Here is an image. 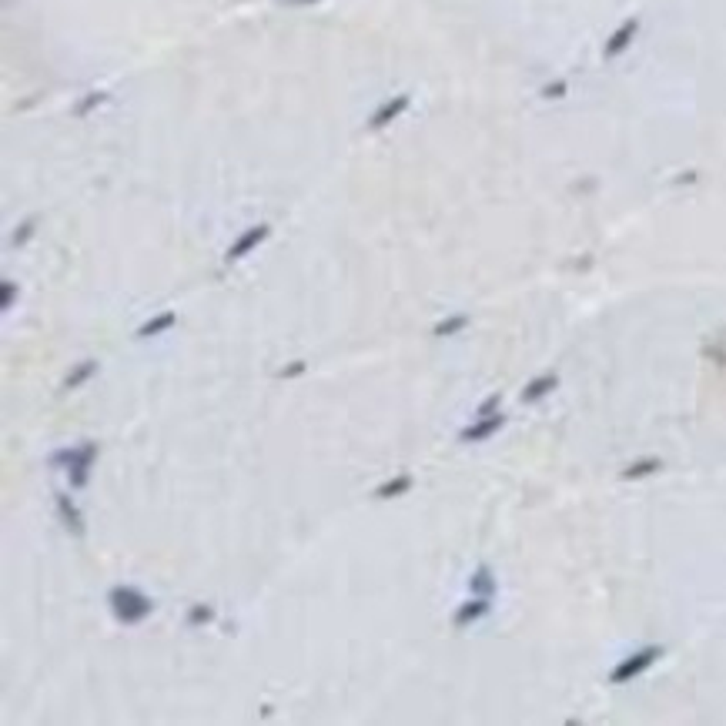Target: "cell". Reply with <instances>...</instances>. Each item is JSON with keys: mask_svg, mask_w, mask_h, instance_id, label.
<instances>
[{"mask_svg": "<svg viewBox=\"0 0 726 726\" xmlns=\"http://www.w3.org/2000/svg\"><path fill=\"white\" fill-rule=\"evenodd\" d=\"M107 602H111L114 620L124 622V626H137V622H144L151 613H155V599L144 596V593L134 589V586H114V589L107 593Z\"/></svg>", "mask_w": 726, "mask_h": 726, "instance_id": "1", "label": "cell"}, {"mask_svg": "<svg viewBox=\"0 0 726 726\" xmlns=\"http://www.w3.org/2000/svg\"><path fill=\"white\" fill-rule=\"evenodd\" d=\"M54 466H64L71 475V489H84L91 479V468L98 462V442H80L78 449H64L51 455Z\"/></svg>", "mask_w": 726, "mask_h": 726, "instance_id": "2", "label": "cell"}, {"mask_svg": "<svg viewBox=\"0 0 726 726\" xmlns=\"http://www.w3.org/2000/svg\"><path fill=\"white\" fill-rule=\"evenodd\" d=\"M663 656V646H643V649H636L633 656H626L620 666L609 673V683H616V686H622V683H633L639 673H646L649 666L656 663Z\"/></svg>", "mask_w": 726, "mask_h": 726, "instance_id": "3", "label": "cell"}, {"mask_svg": "<svg viewBox=\"0 0 726 726\" xmlns=\"http://www.w3.org/2000/svg\"><path fill=\"white\" fill-rule=\"evenodd\" d=\"M271 234V225L268 221H261V225H251L245 234H238V241H234L231 248H228V255H225V261L231 264V261H241V258H248L255 248H258L261 241Z\"/></svg>", "mask_w": 726, "mask_h": 726, "instance_id": "4", "label": "cell"}, {"mask_svg": "<svg viewBox=\"0 0 726 726\" xmlns=\"http://www.w3.org/2000/svg\"><path fill=\"white\" fill-rule=\"evenodd\" d=\"M502 425H506V415H502V412L475 415V422H472L468 429H462V435H459V439H462V442H486V439H492Z\"/></svg>", "mask_w": 726, "mask_h": 726, "instance_id": "5", "label": "cell"}, {"mask_svg": "<svg viewBox=\"0 0 726 726\" xmlns=\"http://www.w3.org/2000/svg\"><path fill=\"white\" fill-rule=\"evenodd\" d=\"M489 609H492V596H472V599H466V602L455 609L452 622H455L459 629H468L472 622H479L482 616H489Z\"/></svg>", "mask_w": 726, "mask_h": 726, "instance_id": "6", "label": "cell"}, {"mask_svg": "<svg viewBox=\"0 0 726 726\" xmlns=\"http://www.w3.org/2000/svg\"><path fill=\"white\" fill-rule=\"evenodd\" d=\"M409 104H412V98H409V94H395L392 101H385L382 107H378V111H375V114H372L368 128H372V131L389 128L395 117H402V114H405V107H409Z\"/></svg>", "mask_w": 726, "mask_h": 726, "instance_id": "7", "label": "cell"}, {"mask_svg": "<svg viewBox=\"0 0 726 726\" xmlns=\"http://www.w3.org/2000/svg\"><path fill=\"white\" fill-rule=\"evenodd\" d=\"M57 516H60L64 529H67L71 536H84V516H80L78 506L71 502V495L57 492Z\"/></svg>", "mask_w": 726, "mask_h": 726, "instance_id": "8", "label": "cell"}, {"mask_svg": "<svg viewBox=\"0 0 726 726\" xmlns=\"http://www.w3.org/2000/svg\"><path fill=\"white\" fill-rule=\"evenodd\" d=\"M415 479L409 475V472H398V475H392L389 482H382L378 489H375V499H382V502H389V499H398V495L412 492Z\"/></svg>", "mask_w": 726, "mask_h": 726, "instance_id": "9", "label": "cell"}, {"mask_svg": "<svg viewBox=\"0 0 726 726\" xmlns=\"http://www.w3.org/2000/svg\"><path fill=\"white\" fill-rule=\"evenodd\" d=\"M98 375V362L94 359H84V362H78L67 375H64V385H60V392H74V389H80L84 382H91Z\"/></svg>", "mask_w": 726, "mask_h": 726, "instance_id": "10", "label": "cell"}, {"mask_svg": "<svg viewBox=\"0 0 726 726\" xmlns=\"http://www.w3.org/2000/svg\"><path fill=\"white\" fill-rule=\"evenodd\" d=\"M556 385H559V375H556V372H545V375L532 378V382L522 389V402H539V398H545Z\"/></svg>", "mask_w": 726, "mask_h": 726, "instance_id": "11", "label": "cell"}, {"mask_svg": "<svg viewBox=\"0 0 726 726\" xmlns=\"http://www.w3.org/2000/svg\"><path fill=\"white\" fill-rule=\"evenodd\" d=\"M174 325H178V315L174 311H161V315H155L151 321H144L137 328V338H155L161 332H168V328H174Z\"/></svg>", "mask_w": 726, "mask_h": 726, "instance_id": "12", "label": "cell"}, {"mask_svg": "<svg viewBox=\"0 0 726 726\" xmlns=\"http://www.w3.org/2000/svg\"><path fill=\"white\" fill-rule=\"evenodd\" d=\"M468 593H472V596H492L495 593V579H492V569H489V566H479V569L472 572Z\"/></svg>", "mask_w": 726, "mask_h": 726, "instance_id": "13", "label": "cell"}, {"mask_svg": "<svg viewBox=\"0 0 726 726\" xmlns=\"http://www.w3.org/2000/svg\"><path fill=\"white\" fill-rule=\"evenodd\" d=\"M659 468H663L659 459H639V462H633V466L622 468V479H646V475L659 472Z\"/></svg>", "mask_w": 726, "mask_h": 726, "instance_id": "14", "label": "cell"}, {"mask_svg": "<svg viewBox=\"0 0 726 726\" xmlns=\"http://www.w3.org/2000/svg\"><path fill=\"white\" fill-rule=\"evenodd\" d=\"M468 328V315H452V318H442L435 325V338H449V335H459Z\"/></svg>", "mask_w": 726, "mask_h": 726, "instance_id": "15", "label": "cell"}, {"mask_svg": "<svg viewBox=\"0 0 726 726\" xmlns=\"http://www.w3.org/2000/svg\"><path fill=\"white\" fill-rule=\"evenodd\" d=\"M633 34H636V21H626V24H622L620 30H616V37H613V41L606 44V54H609V57H613V54H620L622 47H626V44L633 41Z\"/></svg>", "mask_w": 726, "mask_h": 726, "instance_id": "16", "label": "cell"}, {"mask_svg": "<svg viewBox=\"0 0 726 726\" xmlns=\"http://www.w3.org/2000/svg\"><path fill=\"white\" fill-rule=\"evenodd\" d=\"M214 620V609L211 606H205V602H194L191 609H188V622L191 626H205V622Z\"/></svg>", "mask_w": 726, "mask_h": 726, "instance_id": "17", "label": "cell"}, {"mask_svg": "<svg viewBox=\"0 0 726 726\" xmlns=\"http://www.w3.org/2000/svg\"><path fill=\"white\" fill-rule=\"evenodd\" d=\"M14 302H17V282L3 278V295H0V308L10 311V308H14Z\"/></svg>", "mask_w": 726, "mask_h": 726, "instance_id": "18", "label": "cell"}, {"mask_svg": "<svg viewBox=\"0 0 726 726\" xmlns=\"http://www.w3.org/2000/svg\"><path fill=\"white\" fill-rule=\"evenodd\" d=\"M305 368H308V362H291V365H285V368H278V378H298V375H305Z\"/></svg>", "mask_w": 726, "mask_h": 726, "instance_id": "19", "label": "cell"}, {"mask_svg": "<svg viewBox=\"0 0 726 726\" xmlns=\"http://www.w3.org/2000/svg\"><path fill=\"white\" fill-rule=\"evenodd\" d=\"M34 225H37V221H34V218H27L24 225H21V231L14 234V245H17V248H21V245H27V241H30V234H34Z\"/></svg>", "mask_w": 726, "mask_h": 726, "instance_id": "20", "label": "cell"}, {"mask_svg": "<svg viewBox=\"0 0 726 726\" xmlns=\"http://www.w3.org/2000/svg\"><path fill=\"white\" fill-rule=\"evenodd\" d=\"M499 402H502L499 395H489V398L479 405V412H475V415H492V412H499Z\"/></svg>", "mask_w": 726, "mask_h": 726, "instance_id": "21", "label": "cell"}, {"mask_svg": "<svg viewBox=\"0 0 726 726\" xmlns=\"http://www.w3.org/2000/svg\"><path fill=\"white\" fill-rule=\"evenodd\" d=\"M101 101H104V94H98V91H94V94H91V98H87V101H84V104L78 107V114H87V111H91L94 104H101Z\"/></svg>", "mask_w": 726, "mask_h": 726, "instance_id": "22", "label": "cell"}, {"mask_svg": "<svg viewBox=\"0 0 726 726\" xmlns=\"http://www.w3.org/2000/svg\"><path fill=\"white\" fill-rule=\"evenodd\" d=\"M285 3H291V7H305V3H318V0H285Z\"/></svg>", "mask_w": 726, "mask_h": 726, "instance_id": "23", "label": "cell"}]
</instances>
